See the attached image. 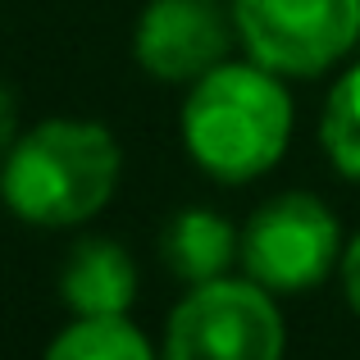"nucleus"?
Returning a JSON list of instances; mask_svg holds the SVG:
<instances>
[{
    "mask_svg": "<svg viewBox=\"0 0 360 360\" xmlns=\"http://www.w3.org/2000/svg\"><path fill=\"white\" fill-rule=\"evenodd\" d=\"M123 150L105 123L46 119L18 132L0 165V201L37 229H78L119 192Z\"/></svg>",
    "mask_w": 360,
    "mask_h": 360,
    "instance_id": "1",
    "label": "nucleus"
},
{
    "mask_svg": "<svg viewBox=\"0 0 360 360\" xmlns=\"http://www.w3.org/2000/svg\"><path fill=\"white\" fill-rule=\"evenodd\" d=\"M292 141V101L264 64L224 60L192 82L183 101V146L219 183L269 174Z\"/></svg>",
    "mask_w": 360,
    "mask_h": 360,
    "instance_id": "2",
    "label": "nucleus"
},
{
    "mask_svg": "<svg viewBox=\"0 0 360 360\" xmlns=\"http://www.w3.org/2000/svg\"><path fill=\"white\" fill-rule=\"evenodd\" d=\"M288 328L274 292L255 278L187 288L165 328V360H283Z\"/></svg>",
    "mask_w": 360,
    "mask_h": 360,
    "instance_id": "3",
    "label": "nucleus"
},
{
    "mask_svg": "<svg viewBox=\"0 0 360 360\" xmlns=\"http://www.w3.org/2000/svg\"><path fill=\"white\" fill-rule=\"evenodd\" d=\"M238 41L278 78H319L360 41V0H233Z\"/></svg>",
    "mask_w": 360,
    "mask_h": 360,
    "instance_id": "4",
    "label": "nucleus"
},
{
    "mask_svg": "<svg viewBox=\"0 0 360 360\" xmlns=\"http://www.w3.org/2000/svg\"><path fill=\"white\" fill-rule=\"evenodd\" d=\"M246 278L278 292H310L342 264V233L328 205L310 192H283L264 201L242 229Z\"/></svg>",
    "mask_w": 360,
    "mask_h": 360,
    "instance_id": "5",
    "label": "nucleus"
},
{
    "mask_svg": "<svg viewBox=\"0 0 360 360\" xmlns=\"http://www.w3.org/2000/svg\"><path fill=\"white\" fill-rule=\"evenodd\" d=\"M238 41L233 9L219 0H150L132 27V55L137 64L160 82H187L205 78L229 60Z\"/></svg>",
    "mask_w": 360,
    "mask_h": 360,
    "instance_id": "6",
    "label": "nucleus"
},
{
    "mask_svg": "<svg viewBox=\"0 0 360 360\" xmlns=\"http://www.w3.org/2000/svg\"><path fill=\"white\" fill-rule=\"evenodd\" d=\"M60 297L73 315H128L137 301V264L119 242L91 238L64 260Z\"/></svg>",
    "mask_w": 360,
    "mask_h": 360,
    "instance_id": "7",
    "label": "nucleus"
},
{
    "mask_svg": "<svg viewBox=\"0 0 360 360\" xmlns=\"http://www.w3.org/2000/svg\"><path fill=\"white\" fill-rule=\"evenodd\" d=\"M242 251V233L233 229L224 214L192 205V210H178L165 224V238H160V255H165V269L174 278H183L187 288L196 283H214L233 269Z\"/></svg>",
    "mask_w": 360,
    "mask_h": 360,
    "instance_id": "8",
    "label": "nucleus"
},
{
    "mask_svg": "<svg viewBox=\"0 0 360 360\" xmlns=\"http://www.w3.org/2000/svg\"><path fill=\"white\" fill-rule=\"evenodd\" d=\"M46 360H165L128 315H78L55 333Z\"/></svg>",
    "mask_w": 360,
    "mask_h": 360,
    "instance_id": "9",
    "label": "nucleus"
},
{
    "mask_svg": "<svg viewBox=\"0 0 360 360\" xmlns=\"http://www.w3.org/2000/svg\"><path fill=\"white\" fill-rule=\"evenodd\" d=\"M319 137H324V150H328L338 174L360 183V64L333 82Z\"/></svg>",
    "mask_w": 360,
    "mask_h": 360,
    "instance_id": "10",
    "label": "nucleus"
},
{
    "mask_svg": "<svg viewBox=\"0 0 360 360\" xmlns=\"http://www.w3.org/2000/svg\"><path fill=\"white\" fill-rule=\"evenodd\" d=\"M342 292L352 301V310L360 315V238H352L342 246Z\"/></svg>",
    "mask_w": 360,
    "mask_h": 360,
    "instance_id": "11",
    "label": "nucleus"
},
{
    "mask_svg": "<svg viewBox=\"0 0 360 360\" xmlns=\"http://www.w3.org/2000/svg\"><path fill=\"white\" fill-rule=\"evenodd\" d=\"M14 137H18V105H14V91L0 82V155L14 146Z\"/></svg>",
    "mask_w": 360,
    "mask_h": 360,
    "instance_id": "12",
    "label": "nucleus"
}]
</instances>
